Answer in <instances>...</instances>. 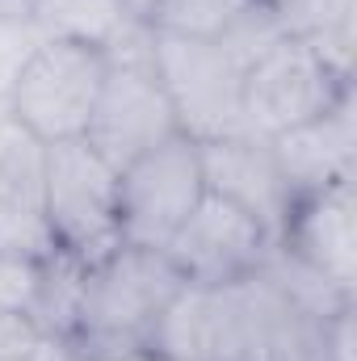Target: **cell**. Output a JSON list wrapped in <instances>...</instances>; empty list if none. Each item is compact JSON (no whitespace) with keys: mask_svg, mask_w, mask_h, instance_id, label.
I'll list each match as a JSON object with an SVG mask.
<instances>
[{"mask_svg":"<svg viewBox=\"0 0 357 361\" xmlns=\"http://www.w3.org/2000/svg\"><path fill=\"white\" fill-rule=\"evenodd\" d=\"M353 315L357 302L332 311L328 319H320V336H315V361H357V341H353Z\"/></svg>","mask_w":357,"mask_h":361,"instance_id":"cell-20","label":"cell"},{"mask_svg":"<svg viewBox=\"0 0 357 361\" xmlns=\"http://www.w3.org/2000/svg\"><path fill=\"white\" fill-rule=\"evenodd\" d=\"M55 231L42 214V206H13L0 210V252L13 257H30V261H47L55 252Z\"/></svg>","mask_w":357,"mask_h":361,"instance_id":"cell-17","label":"cell"},{"mask_svg":"<svg viewBox=\"0 0 357 361\" xmlns=\"http://www.w3.org/2000/svg\"><path fill=\"white\" fill-rule=\"evenodd\" d=\"M156 76L169 92V105L177 114V130L193 143L248 135L244 126V72L240 63L210 38H181L160 34L152 47Z\"/></svg>","mask_w":357,"mask_h":361,"instance_id":"cell-3","label":"cell"},{"mask_svg":"<svg viewBox=\"0 0 357 361\" xmlns=\"http://www.w3.org/2000/svg\"><path fill=\"white\" fill-rule=\"evenodd\" d=\"M72 361H135V357H72Z\"/></svg>","mask_w":357,"mask_h":361,"instance_id":"cell-26","label":"cell"},{"mask_svg":"<svg viewBox=\"0 0 357 361\" xmlns=\"http://www.w3.org/2000/svg\"><path fill=\"white\" fill-rule=\"evenodd\" d=\"M349 89L353 80H341L303 38L286 34L257 63L244 68V126L248 135L273 139L328 114Z\"/></svg>","mask_w":357,"mask_h":361,"instance_id":"cell-6","label":"cell"},{"mask_svg":"<svg viewBox=\"0 0 357 361\" xmlns=\"http://www.w3.org/2000/svg\"><path fill=\"white\" fill-rule=\"evenodd\" d=\"M42 214L55 244L85 265L109 257L118 240V169L105 164L85 139L47 143L42 164Z\"/></svg>","mask_w":357,"mask_h":361,"instance_id":"cell-2","label":"cell"},{"mask_svg":"<svg viewBox=\"0 0 357 361\" xmlns=\"http://www.w3.org/2000/svg\"><path fill=\"white\" fill-rule=\"evenodd\" d=\"M105 72L109 59L97 47L42 38L8 92V114L42 143L85 139Z\"/></svg>","mask_w":357,"mask_h":361,"instance_id":"cell-4","label":"cell"},{"mask_svg":"<svg viewBox=\"0 0 357 361\" xmlns=\"http://www.w3.org/2000/svg\"><path fill=\"white\" fill-rule=\"evenodd\" d=\"M42 164L47 143L34 139L8 105H0V210L42 206Z\"/></svg>","mask_w":357,"mask_h":361,"instance_id":"cell-15","label":"cell"},{"mask_svg":"<svg viewBox=\"0 0 357 361\" xmlns=\"http://www.w3.org/2000/svg\"><path fill=\"white\" fill-rule=\"evenodd\" d=\"M257 0H156L147 25L181 38H223Z\"/></svg>","mask_w":357,"mask_h":361,"instance_id":"cell-16","label":"cell"},{"mask_svg":"<svg viewBox=\"0 0 357 361\" xmlns=\"http://www.w3.org/2000/svg\"><path fill=\"white\" fill-rule=\"evenodd\" d=\"M298 261L320 269L337 290L357 298V202L353 180L328 185L294 202L282 240Z\"/></svg>","mask_w":357,"mask_h":361,"instance_id":"cell-11","label":"cell"},{"mask_svg":"<svg viewBox=\"0 0 357 361\" xmlns=\"http://www.w3.org/2000/svg\"><path fill=\"white\" fill-rule=\"evenodd\" d=\"M122 4H126L135 17H143V21H147V17H152V8H156V0H122Z\"/></svg>","mask_w":357,"mask_h":361,"instance_id":"cell-24","label":"cell"},{"mask_svg":"<svg viewBox=\"0 0 357 361\" xmlns=\"http://www.w3.org/2000/svg\"><path fill=\"white\" fill-rule=\"evenodd\" d=\"M34 345H42L38 328H34L25 315H8V311H0V361L21 357V353H30Z\"/></svg>","mask_w":357,"mask_h":361,"instance_id":"cell-21","label":"cell"},{"mask_svg":"<svg viewBox=\"0 0 357 361\" xmlns=\"http://www.w3.org/2000/svg\"><path fill=\"white\" fill-rule=\"evenodd\" d=\"M76 353L68 349V345H59V341H42V345H34L30 353H21V357H8V361H72Z\"/></svg>","mask_w":357,"mask_h":361,"instance_id":"cell-22","label":"cell"},{"mask_svg":"<svg viewBox=\"0 0 357 361\" xmlns=\"http://www.w3.org/2000/svg\"><path fill=\"white\" fill-rule=\"evenodd\" d=\"M206 193L202 152L189 135H173L118 169V240L131 248H169L181 223Z\"/></svg>","mask_w":357,"mask_h":361,"instance_id":"cell-5","label":"cell"},{"mask_svg":"<svg viewBox=\"0 0 357 361\" xmlns=\"http://www.w3.org/2000/svg\"><path fill=\"white\" fill-rule=\"evenodd\" d=\"M269 248L273 240L261 231L257 219H248L219 193H202V202L181 223L164 252L193 286H231L261 269Z\"/></svg>","mask_w":357,"mask_h":361,"instance_id":"cell-8","label":"cell"},{"mask_svg":"<svg viewBox=\"0 0 357 361\" xmlns=\"http://www.w3.org/2000/svg\"><path fill=\"white\" fill-rule=\"evenodd\" d=\"M38 273H42V261L0 252V311L30 319V307L38 294Z\"/></svg>","mask_w":357,"mask_h":361,"instance_id":"cell-19","label":"cell"},{"mask_svg":"<svg viewBox=\"0 0 357 361\" xmlns=\"http://www.w3.org/2000/svg\"><path fill=\"white\" fill-rule=\"evenodd\" d=\"M185 286L181 269L164 248L118 244L109 257L89 265L80 324L72 336L76 357H139L152 345V332L164 307Z\"/></svg>","mask_w":357,"mask_h":361,"instance_id":"cell-1","label":"cell"},{"mask_svg":"<svg viewBox=\"0 0 357 361\" xmlns=\"http://www.w3.org/2000/svg\"><path fill=\"white\" fill-rule=\"evenodd\" d=\"M135 361H173V357H160V353H139Z\"/></svg>","mask_w":357,"mask_h":361,"instance_id":"cell-25","label":"cell"},{"mask_svg":"<svg viewBox=\"0 0 357 361\" xmlns=\"http://www.w3.org/2000/svg\"><path fill=\"white\" fill-rule=\"evenodd\" d=\"M85 281H89V265L63 248H55L42 261L38 294L30 307V324L38 328L42 341H59L72 349V336L80 324V302H85Z\"/></svg>","mask_w":357,"mask_h":361,"instance_id":"cell-14","label":"cell"},{"mask_svg":"<svg viewBox=\"0 0 357 361\" xmlns=\"http://www.w3.org/2000/svg\"><path fill=\"white\" fill-rule=\"evenodd\" d=\"M42 34L30 17H0V105H8V92L17 85L21 68L38 51Z\"/></svg>","mask_w":357,"mask_h":361,"instance_id":"cell-18","label":"cell"},{"mask_svg":"<svg viewBox=\"0 0 357 361\" xmlns=\"http://www.w3.org/2000/svg\"><path fill=\"white\" fill-rule=\"evenodd\" d=\"M30 21L38 25L42 38H63V42H85L101 55L122 42L143 17H135L122 0H34Z\"/></svg>","mask_w":357,"mask_h":361,"instance_id":"cell-13","label":"cell"},{"mask_svg":"<svg viewBox=\"0 0 357 361\" xmlns=\"http://www.w3.org/2000/svg\"><path fill=\"white\" fill-rule=\"evenodd\" d=\"M147 353L173 361H240L244 353V315L231 286H193L185 281L164 307Z\"/></svg>","mask_w":357,"mask_h":361,"instance_id":"cell-10","label":"cell"},{"mask_svg":"<svg viewBox=\"0 0 357 361\" xmlns=\"http://www.w3.org/2000/svg\"><path fill=\"white\" fill-rule=\"evenodd\" d=\"M198 152H202L206 193H219L231 206H240L277 244L298 197H294L286 173L277 169V156H273L269 139H261V135H227V139L198 143Z\"/></svg>","mask_w":357,"mask_h":361,"instance_id":"cell-9","label":"cell"},{"mask_svg":"<svg viewBox=\"0 0 357 361\" xmlns=\"http://www.w3.org/2000/svg\"><path fill=\"white\" fill-rule=\"evenodd\" d=\"M277 169L286 173L294 197L320 193L328 185L353 180L357 173V92L349 89L328 114L290 126L269 139Z\"/></svg>","mask_w":357,"mask_h":361,"instance_id":"cell-12","label":"cell"},{"mask_svg":"<svg viewBox=\"0 0 357 361\" xmlns=\"http://www.w3.org/2000/svg\"><path fill=\"white\" fill-rule=\"evenodd\" d=\"M173 135H181L177 114L156 76V63L152 59L109 63L105 85L92 105V118L85 126V143L105 164L126 169L131 160H139L143 152H152L156 143H164Z\"/></svg>","mask_w":357,"mask_h":361,"instance_id":"cell-7","label":"cell"},{"mask_svg":"<svg viewBox=\"0 0 357 361\" xmlns=\"http://www.w3.org/2000/svg\"><path fill=\"white\" fill-rule=\"evenodd\" d=\"M34 0H0V17H30Z\"/></svg>","mask_w":357,"mask_h":361,"instance_id":"cell-23","label":"cell"}]
</instances>
